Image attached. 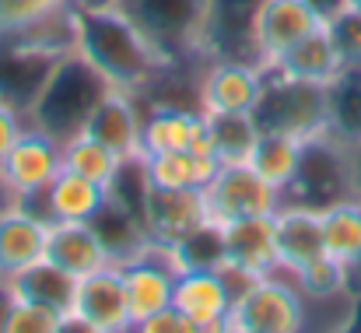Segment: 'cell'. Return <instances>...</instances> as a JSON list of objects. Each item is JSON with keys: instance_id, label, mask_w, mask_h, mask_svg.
Instances as JSON below:
<instances>
[{"instance_id": "4fadbf2b", "label": "cell", "mask_w": 361, "mask_h": 333, "mask_svg": "<svg viewBox=\"0 0 361 333\" xmlns=\"http://www.w3.org/2000/svg\"><path fill=\"white\" fill-rule=\"evenodd\" d=\"M263 95V67L239 60H211L200 78L197 99L207 116H239L252 112Z\"/></svg>"}, {"instance_id": "7a4b0ae2", "label": "cell", "mask_w": 361, "mask_h": 333, "mask_svg": "<svg viewBox=\"0 0 361 333\" xmlns=\"http://www.w3.org/2000/svg\"><path fill=\"white\" fill-rule=\"evenodd\" d=\"M78 53L113 85L130 95L169 74V63L116 7L109 11H81L78 7Z\"/></svg>"}, {"instance_id": "603a6c76", "label": "cell", "mask_w": 361, "mask_h": 333, "mask_svg": "<svg viewBox=\"0 0 361 333\" xmlns=\"http://www.w3.org/2000/svg\"><path fill=\"white\" fill-rule=\"evenodd\" d=\"M305 147H309V144L298 140V137L274 133V130H259V137H256V144H252L245 165H249L259 179H267L277 193H284V190L295 183L298 169H302Z\"/></svg>"}, {"instance_id": "52a82bcc", "label": "cell", "mask_w": 361, "mask_h": 333, "mask_svg": "<svg viewBox=\"0 0 361 333\" xmlns=\"http://www.w3.org/2000/svg\"><path fill=\"white\" fill-rule=\"evenodd\" d=\"M67 330H81V333L133 330L123 270L116 263L78 277V291H74V305H71V316H67Z\"/></svg>"}, {"instance_id": "74e56055", "label": "cell", "mask_w": 361, "mask_h": 333, "mask_svg": "<svg viewBox=\"0 0 361 333\" xmlns=\"http://www.w3.org/2000/svg\"><path fill=\"white\" fill-rule=\"evenodd\" d=\"M7 309H11V291H7V284L0 281V333H4V320H7Z\"/></svg>"}, {"instance_id": "1f68e13d", "label": "cell", "mask_w": 361, "mask_h": 333, "mask_svg": "<svg viewBox=\"0 0 361 333\" xmlns=\"http://www.w3.org/2000/svg\"><path fill=\"white\" fill-rule=\"evenodd\" d=\"M71 0H0V32L4 28H18L28 25L35 18H46L60 7H67Z\"/></svg>"}, {"instance_id": "d6a6232c", "label": "cell", "mask_w": 361, "mask_h": 333, "mask_svg": "<svg viewBox=\"0 0 361 333\" xmlns=\"http://www.w3.org/2000/svg\"><path fill=\"white\" fill-rule=\"evenodd\" d=\"M133 330L137 333H197V327H193V320H186L176 305H169V309L147 316L144 323H137Z\"/></svg>"}, {"instance_id": "f1b7e54d", "label": "cell", "mask_w": 361, "mask_h": 333, "mask_svg": "<svg viewBox=\"0 0 361 333\" xmlns=\"http://www.w3.org/2000/svg\"><path fill=\"white\" fill-rule=\"evenodd\" d=\"M211 130H214V151L221 165H239L249 158L259 126L252 119V112H239V116H211Z\"/></svg>"}, {"instance_id": "cb8c5ba5", "label": "cell", "mask_w": 361, "mask_h": 333, "mask_svg": "<svg viewBox=\"0 0 361 333\" xmlns=\"http://www.w3.org/2000/svg\"><path fill=\"white\" fill-rule=\"evenodd\" d=\"M7 291L14 298H25V302H39V305H49L63 316H71V305H74V291H78V277L60 270L56 263L49 260H39L32 263L28 270H21L18 277L4 281Z\"/></svg>"}, {"instance_id": "2e32d148", "label": "cell", "mask_w": 361, "mask_h": 333, "mask_svg": "<svg viewBox=\"0 0 361 333\" xmlns=\"http://www.w3.org/2000/svg\"><path fill=\"white\" fill-rule=\"evenodd\" d=\"M172 305L193 320L197 333L225 330V320L232 313V295L221 277V270H179L172 288Z\"/></svg>"}, {"instance_id": "d6986e66", "label": "cell", "mask_w": 361, "mask_h": 333, "mask_svg": "<svg viewBox=\"0 0 361 333\" xmlns=\"http://www.w3.org/2000/svg\"><path fill=\"white\" fill-rule=\"evenodd\" d=\"M46 260L56 263L60 270L85 277L92 270L109 267V249L99 238L92 222H49V235H46Z\"/></svg>"}, {"instance_id": "ffe728a7", "label": "cell", "mask_w": 361, "mask_h": 333, "mask_svg": "<svg viewBox=\"0 0 361 333\" xmlns=\"http://www.w3.org/2000/svg\"><path fill=\"white\" fill-rule=\"evenodd\" d=\"M218 228H221L225 263L239 267L245 274H256V277H267L277 270L274 214L270 218H239V222H225Z\"/></svg>"}, {"instance_id": "3957f363", "label": "cell", "mask_w": 361, "mask_h": 333, "mask_svg": "<svg viewBox=\"0 0 361 333\" xmlns=\"http://www.w3.org/2000/svg\"><path fill=\"white\" fill-rule=\"evenodd\" d=\"M109 88L113 85L81 53H71L53 71V78L46 81V88L39 92L35 106L28 109L25 119L63 144V140H71L74 133H81L88 126L92 112L109 95Z\"/></svg>"}, {"instance_id": "836d02e7", "label": "cell", "mask_w": 361, "mask_h": 333, "mask_svg": "<svg viewBox=\"0 0 361 333\" xmlns=\"http://www.w3.org/2000/svg\"><path fill=\"white\" fill-rule=\"evenodd\" d=\"M21 130H25V116L14 109L11 102L0 99V162H4V155L11 151V144L18 140Z\"/></svg>"}, {"instance_id": "8fae6325", "label": "cell", "mask_w": 361, "mask_h": 333, "mask_svg": "<svg viewBox=\"0 0 361 333\" xmlns=\"http://www.w3.org/2000/svg\"><path fill=\"white\" fill-rule=\"evenodd\" d=\"M123 284H126V305H130V323H144L147 316L161 313L172 305V288H176V263L169 246L151 242L140 256L123 263Z\"/></svg>"}, {"instance_id": "8992f818", "label": "cell", "mask_w": 361, "mask_h": 333, "mask_svg": "<svg viewBox=\"0 0 361 333\" xmlns=\"http://www.w3.org/2000/svg\"><path fill=\"white\" fill-rule=\"evenodd\" d=\"M305 330V298L298 284L284 274L259 277L232 305L225 333H298Z\"/></svg>"}, {"instance_id": "5bb4252c", "label": "cell", "mask_w": 361, "mask_h": 333, "mask_svg": "<svg viewBox=\"0 0 361 333\" xmlns=\"http://www.w3.org/2000/svg\"><path fill=\"white\" fill-rule=\"evenodd\" d=\"M274 246H277V270H284L288 277L323 260L326 246H323L319 207L281 200V207L274 211Z\"/></svg>"}, {"instance_id": "6da1fadb", "label": "cell", "mask_w": 361, "mask_h": 333, "mask_svg": "<svg viewBox=\"0 0 361 333\" xmlns=\"http://www.w3.org/2000/svg\"><path fill=\"white\" fill-rule=\"evenodd\" d=\"M78 53V7L67 4L46 18L0 32V99L21 116L35 106L53 71Z\"/></svg>"}, {"instance_id": "277c9868", "label": "cell", "mask_w": 361, "mask_h": 333, "mask_svg": "<svg viewBox=\"0 0 361 333\" xmlns=\"http://www.w3.org/2000/svg\"><path fill=\"white\" fill-rule=\"evenodd\" d=\"M259 130L288 133L305 144L330 137V85H309L263 67V95L252 109Z\"/></svg>"}, {"instance_id": "ba28073f", "label": "cell", "mask_w": 361, "mask_h": 333, "mask_svg": "<svg viewBox=\"0 0 361 333\" xmlns=\"http://www.w3.org/2000/svg\"><path fill=\"white\" fill-rule=\"evenodd\" d=\"M204 200L214 224L239 222V218H270L281 207V193L267 179H259L245 162L221 165L218 176L207 183Z\"/></svg>"}, {"instance_id": "4316f807", "label": "cell", "mask_w": 361, "mask_h": 333, "mask_svg": "<svg viewBox=\"0 0 361 333\" xmlns=\"http://www.w3.org/2000/svg\"><path fill=\"white\" fill-rule=\"evenodd\" d=\"M319 222H323L326 256L351 270L361 260V200L358 197L330 200L326 207H319Z\"/></svg>"}, {"instance_id": "484cf974", "label": "cell", "mask_w": 361, "mask_h": 333, "mask_svg": "<svg viewBox=\"0 0 361 333\" xmlns=\"http://www.w3.org/2000/svg\"><path fill=\"white\" fill-rule=\"evenodd\" d=\"M204 109H186L176 102L151 106L140 126V155H165V151H186L190 137L200 123Z\"/></svg>"}, {"instance_id": "4dcf8cb0", "label": "cell", "mask_w": 361, "mask_h": 333, "mask_svg": "<svg viewBox=\"0 0 361 333\" xmlns=\"http://www.w3.org/2000/svg\"><path fill=\"white\" fill-rule=\"evenodd\" d=\"M326 28H330L334 46L344 60V71H361V11L344 7L341 14H334L326 21Z\"/></svg>"}, {"instance_id": "ac0fdd59", "label": "cell", "mask_w": 361, "mask_h": 333, "mask_svg": "<svg viewBox=\"0 0 361 333\" xmlns=\"http://www.w3.org/2000/svg\"><path fill=\"white\" fill-rule=\"evenodd\" d=\"M106 200H109V190H102L99 183H92L71 169H60L53 176V183L28 204H39L35 214H42L46 222H92Z\"/></svg>"}, {"instance_id": "d590c367", "label": "cell", "mask_w": 361, "mask_h": 333, "mask_svg": "<svg viewBox=\"0 0 361 333\" xmlns=\"http://www.w3.org/2000/svg\"><path fill=\"white\" fill-rule=\"evenodd\" d=\"M14 204H21V200L14 197V190L7 186V179H4V172H0V214H4V211H11Z\"/></svg>"}, {"instance_id": "83f0119b", "label": "cell", "mask_w": 361, "mask_h": 333, "mask_svg": "<svg viewBox=\"0 0 361 333\" xmlns=\"http://www.w3.org/2000/svg\"><path fill=\"white\" fill-rule=\"evenodd\" d=\"M60 158H63V169H71V172H78V176L99 183L102 190H109V186L116 183L120 165H123L120 155L109 151L102 140H95L88 130H81V133H74L71 140H63V144H60Z\"/></svg>"}, {"instance_id": "9c48e42d", "label": "cell", "mask_w": 361, "mask_h": 333, "mask_svg": "<svg viewBox=\"0 0 361 333\" xmlns=\"http://www.w3.org/2000/svg\"><path fill=\"white\" fill-rule=\"evenodd\" d=\"M256 7L259 0H211L200 32V56L263 67L256 53Z\"/></svg>"}, {"instance_id": "30bf717a", "label": "cell", "mask_w": 361, "mask_h": 333, "mask_svg": "<svg viewBox=\"0 0 361 333\" xmlns=\"http://www.w3.org/2000/svg\"><path fill=\"white\" fill-rule=\"evenodd\" d=\"M63 169V158H60V140L49 137L46 130L25 123V130L18 133V140L11 144V151L4 155L0 162V172L7 179V186L14 190V197L21 204L35 200L49 183L53 176Z\"/></svg>"}, {"instance_id": "d4e9b609", "label": "cell", "mask_w": 361, "mask_h": 333, "mask_svg": "<svg viewBox=\"0 0 361 333\" xmlns=\"http://www.w3.org/2000/svg\"><path fill=\"white\" fill-rule=\"evenodd\" d=\"M221 162L204 158L193 151H165V155H144V172L151 186L161 190H207V183L218 176Z\"/></svg>"}, {"instance_id": "44dd1931", "label": "cell", "mask_w": 361, "mask_h": 333, "mask_svg": "<svg viewBox=\"0 0 361 333\" xmlns=\"http://www.w3.org/2000/svg\"><path fill=\"white\" fill-rule=\"evenodd\" d=\"M270 71L295 78V81H309V85H334L344 74V60L334 46L330 28H316L312 35H305L302 42H295L291 49H284L274 63H267Z\"/></svg>"}, {"instance_id": "9a60e30c", "label": "cell", "mask_w": 361, "mask_h": 333, "mask_svg": "<svg viewBox=\"0 0 361 333\" xmlns=\"http://www.w3.org/2000/svg\"><path fill=\"white\" fill-rule=\"evenodd\" d=\"M326 21L309 0H259L256 7V53L259 63H274L284 49L323 28Z\"/></svg>"}, {"instance_id": "7c38bea8", "label": "cell", "mask_w": 361, "mask_h": 333, "mask_svg": "<svg viewBox=\"0 0 361 333\" xmlns=\"http://www.w3.org/2000/svg\"><path fill=\"white\" fill-rule=\"evenodd\" d=\"M140 222L147 228V238L158 246H176L186 235L211 222L204 190H161L147 183L144 204H140Z\"/></svg>"}, {"instance_id": "e575fe53", "label": "cell", "mask_w": 361, "mask_h": 333, "mask_svg": "<svg viewBox=\"0 0 361 333\" xmlns=\"http://www.w3.org/2000/svg\"><path fill=\"white\" fill-rule=\"evenodd\" d=\"M309 4L319 11V18H323V21H330L334 14H341V11L348 7V0H309Z\"/></svg>"}, {"instance_id": "ab89813d", "label": "cell", "mask_w": 361, "mask_h": 333, "mask_svg": "<svg viewBox=\"0 0 361 333\" xmlns=\"http://www.w3.org/2000/svg\"><path fill=\"white\" fill-rule=\"evenodd\" d=\"M348 7H355V11H361V0H348Z\"/></svg>"}, {"instance_id": "f35d334b", "label": "cell", "mask_w": 361, "mask_h": 333, "mask_svg": "<svg viewBox=\"0 0 361 333\" xmlns=\"http://www.w3.org/2000/svg\"><path fill=\"white\" fill-rule=\"evenodd\" d=\"M355 288L361 291V260L355 263V267H351V291H355Z\"/></svg>"}, {"instance_id": "5b68a950", "label": "cell", "mask_w": 361, "mask_h": 333, "mask_svg": "<svg viewBox=\"0 0 361 333\" xmlns=\"http://www.w3.org/2000/svg\"><path fill=\"white\" fill-rule=\"evenodd\" d=\"M211 0H116V11L169 60L200 56V32Z\"/></svg>"}, {"instance_id": "e0dca14e", "label": "cell", "mask_w": 361, "mask_h": 333, "mask_svg": "<svg viewBox=\"0 0 361 333\" xmlns=\"http://www.w3.org/2000/svg\"><path fill=\"white\" fill-rule=\"evenodd\" d=\"M46 235L49 222L25 204H14L0 214V281L18 277L32 263L46 260Z\"/></svg>"}, {"instance_id": "f546056e", "label": "cell", "mask_w": 361, "mask_h": 333, "mask_svg": "<svg viewBox=\"0 0 361 333\" xmlns=\"http://www.w3.org/2000/svg\"><path fill=\"white\" fill-rule=\"evenodd\" d=\"M60 330H67V316L63 313L11 295V309H7V320H4V333H60Z\"/></svg>"}, {"instance_id": "8d00e7d4", "label": "cell", "mask_w": 361, "mask_h": 333, "mask_svg": "<svg viewBox=\"0 0 361 333\" xmlns=\"http://www.w3.org/2000/svg\"><path fill=\"white\" fill-rule=\"evenodd\" d=\"M74 7H81V11H109V7H116V0H71Z\"/></svg>"}, {"instance_id": "7402d4cb", "label": "cell", "mask_w": 361, "mask_h": 333, "mask_svg": "<svg viewBox=\"0 0 361 333\" xmlns=\"http://www.w3.org/2000/svg\"><path fill=\"white\" fill-rule=\"evenodd\" d=\"M140 126H144V116L133 106V95L123 88H109V95L95 106L85 130L126 162L140 155Z\"/></svg>"}]
</instances>
